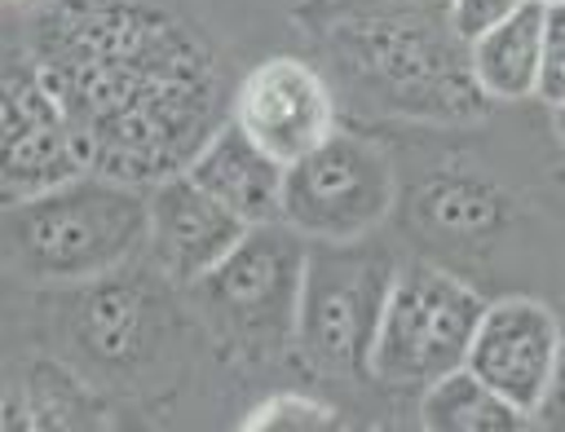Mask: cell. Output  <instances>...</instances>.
<instances>
[{"mask_svg":"<svg viewBox=\"0 0 565 432\" xmlns=\"http://www.w3.org/2000/svg\"><path fill=\"white\" fill-rule=\"evenodd\" d=\"M26 53L79 123L93 172L154 185L225 123L212 53L154 0H57Z\"/></svg>","mask_w":565,"mask_h":432,"instance_id":"obj_1","label":"cell"},{"mask_svg":"<svg viewBox=\"0 0 565 432\" xmlns=\"http://www.w3.org/2000/svg\"><path fill=\"white\" fill-rule=\"evenodd\" d=\"M13 260L44 282L97 278L150 242V194L119 176H75L44 194L4 203Z\"/></svg>","mask_w":565,"mask_h":432,"instance_id":"obj_2","label":"cell"},{"mask_svg":"<svg viewBox=\"0 0 565 432\" xmlns=\"http://www.w3.org/2000/svg\"><path fill=\"white\" fill-rule=\"evenodd\" d=\"M397 278V260L366 238L309 242L305 291L296 317V344L327 370L371 375V348L384 322V304Z\"/></svg>","mask_w":565,"mask_h":432,"instance_id":"obj_3","label":"cell"},{"mask_svg":"<svg viewBox=\"0 0 565 432\" xmlns=\"http://www.w3.org/2000/svg\"><path fill=\"white\" fill-rule=\"evenodd\" d=\"M486 300L446 269L406 264L393 278L384 322L371 348V379L388 388H428L468 366Z\"/></svg>","mask_w":565,"mask_h":432,"instance_id":"obj_4","label":"cell"},{"mask_svg":"<svg viewBox=\"0 0 565 432\" xmlns=\"http://www.w3.org/2000/svg\"><path fill=\"white\" fill-rule=\"evenodd\" d=\"M309 238L287 220L252 225L234 256L207 273L199 287L207 291V309L216 326L247 357H274L296 335L300 291H305Z\"/></svg>","mask_w":565,"mask_h":432,"instance_id":"obj_5","label":"cell"},{"mask_svg":"<svg viewBox=\"0 0 565 432\" xmlns=\"http://www.w3.org/2000/svg\"><path fill=\"white\" fill-rule=\"evenodd\" d=\"M393 207V168L362 137L331 132L318 150L287 163L282 220L309 242H353Z\"/></svg>","mask_w":565,"mask_h":432,"instance_id":"obj_6","label":"cell"},{"mask_svg":"<svg viewBox=\"0 0 565 432\" xmlns=\"http://www.w3.org/2000/svg\"><path fill=\"white\" fill-rule=\"evenodd\" d=\"M93 172V150L35 66V57L9 53L0 97V190L4 203L44 194Z\"/></svg>","mask_w":565,"mask_h":432,"instance_id":"obj_7","label":"cell"},{"mask_svg":"<svg viewBox=\"0 0 565 432\" xmlns=\"http://www.w3.org/2000/svg\"><path fill=\"white\" fill-rule=\"evenodd\" d=\"M230 119L287 168L335 132V97L313 62L278 53L243 71L230 93Z\"/></svg>","mask_w":565,"mask_h":432,"instance_id":"obj_8","label":"cell"},{"mask_svg":"<svg viewBox=\"0 0 565 432\" xmlns=\"http://www.w3.org/2000/svg\"><path fill=\"white\" fill-rule=\"evenodd\" d=\"M565 335L561 322L547 304L512 295L486 304L472 348H468V370L481 375L499 397H508L516 410L534 419V406L543 401L556 361H561Z\"/></svg>","mask_w":565,"mask_h":432,"instance_id":"obj_9","label":"cell"},{"mask_svg":"<svg viewBox=\"0 0 565 432\" xmlns=\"http://www.w3.org/2000/svg\"><path fill=\"white\" fill-rule=\"evenodd\" d=\"M247 220L212 198L185 168L150 190V256L177 287H199L247 238Z\"/></svg>","mask_w":565,"mask_h":432,"instance_id":"obj_10","label":"cell"},{"mask_svg":"<svg viewBox=\"0 0 565 432\" xmlns=\"http://www.w3.org/2000/svg\"><path fill=\"white\" fill-rule=\"evenodd\" d=\"M185 172L212 198H221L234 216H243L247 225L282 220V176H287V168L269 150H260L230 115L199 145V154L185 163Z\"/></svg>","mask_w":565,"mask_h":432,"instance_id":"obj_11","label":"cell"},{"mask_svg":"<svg viewBox=\"0 0 565 432\" xmlns=\"http://www.w3.org/2000/svg\"><path fill=\"white\" fill-rule=\"evenodd\" d=\"M547 9L525 0L512 18L468 44V75L494 101H525L539 93V53H543Z\"/></svg>","mask_w":565,"mask_h":432,"instance_id":"obj_12","label":"cell"},{"mask_svg":"<svg viewBox=\"0 0 565 432\" xmlns=\"http://www.w3.org/2000/svg\"><path fill=\"white\" fill-rule=\"evenodd\" d=\"M419 423L428 432H516L534 419L499 397L481 375L459 366L419 392Z\"/></svg>","mask_w":565,"mask_h":432,"instance_id":"obj_13","label":"cell"},{"mask_svg":"<svg viewBox=\"0 0 565 432\" xmlns=\"http://www.w3.org/2000/svg\"><path fill=\"white\" fill-rule=\"evenodd\" d=\"M331 423H335L331 419V406H322L313 397H300V392L269 397L265 406H256L243 419V428H252V432H274V428H300V432H309V428H331Z\"/></svg>","mask_w":565,"mask_h":432,"instance_id":"obj_14","label":"cell"},{"mask_svg":"<svg viewBox=\"0 0 565 432\" xmlns=\"http://www.w3.org/2000/svg\"><path fill=\"white\" fill-rule=\"evenodd\" d=\"M534 101H565V4H552L543 18V53H539V93Z\"/></svg>","mask_w":565,"mask_h":432,"instance_id":"obj_15","label":"cell"},{"mask_svg":"<svg viewBox=\"0 0 565 432\" xmlns=\"http://www.w3.org/2000/svg\"><path fill=\"white\" fill-rule=\"evenodd\" d=\"M521 4L525 0H450L446 4V26L468 48L472 40H481L486 31H494L503 18H512Z\"/></svg>","mask_w":565,"mask_h":432,"instance_id":"obj_16","label":"cell"},{"mask_svg":"<svg viewBox=\"0 0 565 432\" xmlns=\"http://www.w3.org/2000/svg\"><path fill=\"white\" fill-rule=\"evenodd\" d=\"M534 423H543V428H565V348H561V361H556V375H552L543 401L534 406Z\"/></svg>","mask_w":565,"mask_h":432,"instance_id":"obj_17","label":"cell"},{"mask_svg":"<svg viewBox=\"0 0 565 432\" xmlns=\"http://www.w3.org/2000/svg\"><path fill=\"white\" fill-rule=\"evenodd\" d=\"M552 128H556V137L565 141V101H561V106H552Z\"/></svg>","mask_w":565,"mask_h":432,"instance_id":"obj_18","label":"cell"},{"mask_svg":"<svg viewBox=\"0 0 565 432\" xmlns=\"http://www.w3.org/2000/svg\"><path fill=\"white\" fill-rule=\"evenodd\" d=\"M534 4H543V9H552V4H565V0H534Z\"/></svg>","mask_w":565,"mask_h":432,"instance_id":"obj_19","label":"cell"}]
</instances>
